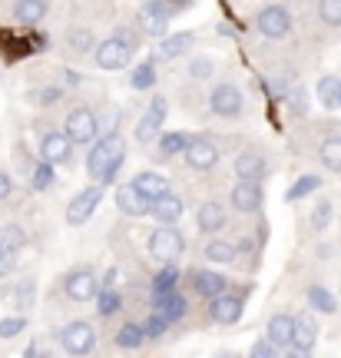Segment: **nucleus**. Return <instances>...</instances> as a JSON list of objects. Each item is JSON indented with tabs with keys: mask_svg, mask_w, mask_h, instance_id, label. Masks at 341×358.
Masks as SVG:
<instances>
[{
	"mask_svg": "<svg viewBox=\"0 0 341 358\" xmlns=\"http://www.w3.org/2000/svg\"><path fill=\"white\" fill-rule=\"evenodd\" d=\"M192 285H196V292H199V295L215 299V295L226 289V279H222L219 272H205V268H203V272H196V275H192Z\"/></svg>",
	"mask_w": 341,
	"mask_h": 358,
	"instance_id": "22",
	"label": "nucleus"
},
{
	"mask_svg": "<svg viewBox=\"0 0 341 358\" xmlns=\"http://www.w3.org/2000/svg\"><path fill=\"white\" fill-rule=\"evenodd\" d=\"M252 355L255 358H272V355H278V345H272V342H255Z\"/></svg>",
	"mask_w": 341,
	"mask_h": 358,
	"instance_id": "43",
	"label": "nucleus"
},
{
	"mask_svg": "<svg viewBox=\"0 0 341 358\" xmlns=\"http://www.w3.org/2000/svg\"><path fill=\"white\" fill-rule=\"evenodd\" d=\"M143 338H146V332H143L139 325H133V322H126V325L119 329V335H116V345L119 348H139L143 345Z\"/></svg>",
	"mask_w": 341,
	"mask_h": 358,
	"instance_id": "33",
	"label": "nucleus"
},
{
	"mask_svg": "<svg viewBox=\"0 0 341 358\" xmlns=\"http://www.w3.org/2000/svg\"><path fill=\"white\" fill-rule=\"evenodd\" d=\"M308 302H312L318 312H335V308H338V302L331 299V292L321 289V285H312V289H308Z\"/></svg>",
	"mask_w": 341,
	"mask_h": 358,
	"instance_id": "34",
	"label": "nucleus"
},
{
	"mask_svg": "<svg viewBox=\"0 0 341 358\" xmlns=\"http://www.w3.org/2000/svg\"><path fill=\"white\" fill-rule=\"evenodd\" d=\"M232 206H235L239 213H255V209L262 206V189H259V182H255V179H242L239 186L232 189Z\"/></svg>",
	"mask_w": 341,
	"mask_h": 358,
	"instance_id": "17",
	"label": "nucleus"
},
{
	"mask_svg": "<svg viewBox=\"0 0 341 358\" xmlns=\"http://www.w3.org/2000/svg\"><path fill=\"white\" fill-rule=\"evenodd\" d=\"M24 243H27V236L20 226H3V229H0V249H3V252H20Z\"/></svg>",
	"mask_w": 341,
	"mask_h": 358,
	"instance_id": "29",
	"label": "nucleus"
},
{
	"mask_svg": "<svg viewBox=\"0 0 341 358\" xmlns=\"http://www.w3.org/2000/svg\"><path fill=\"white\" fill-rule=\"evenodd\" d=\"M179 285V268L173 262H163V272L152 279V295H163V292H173Z\"/></svg>",
	"mask_w": 341,
	"mask_h": 358,
	"instance_id": "27",
	"label": "nucleus"
},
{
	"mask_svg": "<svg viewBox=\"0 0 341 358\" xmlns=\"http://www.w3.org/2000/svg\"><path fill=\"white\" fill-rule=\"evenodd\" d=\"M123 166V140L116 133H106L87 156V173L96 182H113V176Z\"/></svg>",
	"mask_w": 341,
	"mask_h": 358,
	"instance_id": "1",
	"label": "nucleus"
},
{
	"mask_svg": "<svg viewBox=\"0 0 341 358\" xmlns=\"http://www.w3.org/2000/svg\"><path fill=\"white\" fill-rule=\"evenodd\" d=\"M328 219H331V203H321L318 206V213H315V229H325Z\"/></svg>",
	"mask_w": 341,
	"mask_h": 358,
	"instance_id": "44",
	"label": "nucleus"
},
{
	"mask_svg": "<svg viewBox=\"0 0 341 358\" xmlns=\"http://www.w3.org/2000/svg\"><path fill=\"white\" fill-rule=\"evenodd\" d=\"M166 110H169V106H166V100H163V96H156V100H152V106L143 113V120H139V127H136V140L139 143H150L152 136L163 129Z\"/></svg>",
	"mask_w": 341,
	"mask_h": 358,
	"instance_id": "10",
	"label": "nucleus"
},
{
	"mask_svg": "<svg viewBox=\"0 0 341 358\" xmlns=\"http://www.w3.org/2000/svg\"><path fill=\"white\" fill-rule=\"evenodd\" d=\"M13 266H17V252H3V249H0V279L10 275Z\"/></svg>",
	"mask_w": 341,
	"mask_h": 358,
	"instance_id": "42",
	"label": "nucleus"
},
{
	"mask_svg": "<svg viewBox=\"0 0 341 358\" xmlns=\"http://www.w3.org/2000/svg\"><path fill=\"white\" fill-rule=\"evenodd\" d=\"M100 203H103V182L100 186H89V189H83V192H76L70 209H66V222H70V226H83V222L100 209Z\"/></svg>",
	"mask_w": 341,
	"mask_h": 358,
	"instance_id": "5",
	"label": "nucleus"
},
{
	"mask_svg": "<svg viewBox=\"0 0 341 358\" xmlns=\"http://www.w3.org/2000/svg\"><path fill=\"white\" fill-rule=\"evenodd\" d=\"M318 13H321V20L331 27L341 24V0H321L318 3Z\"/></svg>",
	"mask_w": 341,
	"mask_h": 358,
	"instance_id": "37",
	"label": "nucleus"
},
{
	"mask_svg": "<svg viewBox=\"0 0 341 358\" xmlns=\"http://www.w3.org/2000/svg\"><path fill=\"white\" fill-rule=\"evenodd\" d=\"M209 73H212V64H209V60H196V64H192V77L205 80Z\"/></svg>",
	"mask_w": 341,
	"mask_h": 358,
	"instance_id": "45",
	"label": "nucleus"
},
{
	"mask_svg": "<svg viewBox=\"0 0 341 358\" xmlns=\"http://www.w3.org/2000/svg\"><path fill=\"white\" fill-rule=\"evenodd\" d=\"M166 3H173V7H179V3H186V0H166Z\"/></svg>",
	"mask_w": 341,
	"mask_h": 358,
	"instance_id": "51",
	"label": "nucleus"
},
{
	"mask_svg": "<svg viewBox=\"0 0 341 358\" xmlns=\"http://www.w3.org/2000/svg\"><path fill=\"white\" fill-rule=\"evenodd\" d=\"M205 259H209V262H235V245L215 239V243L205 245Z\"/></svg>",
	"mask_w": 341,
	"mask_h": 358,
	"instance_id": "31",
	"label": "nucleus"
},
{
	"mask_svg": "<svg viewBox=\"0 0 341 358\" xmlns=\"http://www.w3.org/2000/svg\"><path fill=\"white\" fill-rule=\"evenodd\" d=\"M24 355H27V358H37V355H43V348H40V345H27Z\"/></svg>",
	"mask_w": 341,
	"mask_h": 358,
	"instance_id": "50",
	"label": "nucleus"
},
{
	"mask_svg": "<svg viewBox=\"0 0 341 358\" xmlns=\"http://www.w3.org/2000/svg\"><path fill=\"white\" fill-rule=\"evenodd\" d=\"M43 17H47V0H20V3L13 7V20H17V24L34 27V24H40Z\"/></svg>",
	"mask_w": 341,
	"mask_h": 358,
	"instance_id": "19",
	"label": "nucleus"
},
{
	"mask_svg": "<svg viewBox=\"0 0 341 358\" xmlns=\"http://www.w3.org/2000/svg\"><path fill=\"white\" fill-rule=\"evenodd\" d=\"M152 306H156V312H159L166 322H179L189 312V302H186L176 289H173V292H163V295H152Z\"/></svg>",
	"mask_w": 341,
	"mask_h": 358,
	"instance_id": "16",
	"label": "nucleus"
},
{
	"mask_svg": "<svg viewBox=\"0 0 341 358\" xmlns=\"http://www.w3.org/2000/svg\"><path fill=\"white\" fill-rule=\"evenodd\" d=\"M30 289H34L30 282H24V285H20V292H17V302H20V306H27V302H30Z\"/></svg>",
	"mask_w": 341,
	"mask_h": 358,
	"instance_id": "47",
	"label": "nucleus"
},
{
	"mask_svg": "<svg viewBox=\"0 0 341 358\" xmlns=\"http://www.w3.org/2000/svg\"><path fill=\"white\" fill-rule=\"evenodd\" d=\"M53 186V163H40L34 169V189H50Z\"/></svg>",
	"mask_w": 341,
	"mask_h": 358,
	"instance_id": "39",
	"label": "nucleus"
},
{
	"mask_svg": "<svg viewBox=\"0 0 341 358\" xmlns=\"http://www.w3.org/2000/svg\"><path fill=\"white\" fill-rule=\"evenodd\" d=\"M212 113L215 116H239L242 110V93L232 83H222V87L212 90Z\"/></svg>",
	"mask_w": 341,
	"mask_h": 358,
	"instance_id": "11",
	"label": "nucleus"
},
{
	"mask_svg": "<svg viewBox=\"0 0 341 358\" xmlns=\"http://www.w3.org/2000/svg\"><path fill=\"white\" fill-rule=\"evenodd\" d=\"M318 186H321V179H318V176H302V179H298V182H295V186L289 189V199L295 203V199H302V196H308V192H315Z\"/></svg>",
	"mask_w": 341,
	"mask_h": 358,
	"instance_id": "36",
	"label": "nucleus"
},
{
	"mask_svg": "<svg viewBox=\"0 0 341 358\" xmlns=\"http://www.w3.org/2000/svg\"><path fill=\"white\" fill-rule=\"evenodd\" d=\"M212 319L215 322H222V325H232V322H239L242 319V299L239 295H215L212 299Z\"/></svg>",
	"mask_w": 341,
	"mask_h": 358,
	"instance_id": "18",
	"label": "nucleus"
},
{
	"mask_svg": "<svg viewBox=\"0 0 341 358\" xmlns=\"http://www.w3.org/2000/svg\"><path fill=\"white\" fill-rule=\"evenodd\" d=\"M318 156H321V163H325L328 169L341 173V136H331V140L321 143V150H318Z\"/></svg>",
	"mask_w": 341,
	"mask_h": 358,
	"instance_id": "28",
	"label": "nucleus"
},
{
	"mask_svg": "<svg viewBox=\"0 0 341 358\" xmlns=\"http://www.w3.org/2000/svg\"><path fill=\"white\" fill-rule=\"evenodd\" d=\"M156 83V66L152 64H143L133 70V90H150Z\"/></svg>",
	"mask_w": 341,
	"mask_h": 358,
	"instance_id": "35",
	"label": "nucleus"
},
{
	"mask_svg": "<svg viewBox=\"0 0 341 358\" xmlns=\"http://www.w3.org/2000/svg\"><path fill=\"white\" fill-rule=\"evenodd\" d=\"M96 292H100V282L89 268H76L66 275V295L73 302H89V299H96Z\"/></svg>",
	"mask_w": 341,
	"mask_h": 358,
	"instance_id": "6",
	"label": "nucleus"
},
{
	"mask_svg": "<svg viewBox=\"0 0 341 358\" xmlns=\"http://www.w3.org/2000/svg\"><path fill=\"white\" fill-rule=\"evenodd\" d=\"M57 96H60V90H47V93H40V100L43 103H53Z\"/></svg>",
	"mask_w": 341,
	"mask_h": 358,
	"instance_id": "48",
	"label": "nucleus"
},
{
	"mask_svg": "<svg viewBox=\"0 0 341 358\" xmlns=\"http://www.w3.org/2000/svg\"><path fill=\"white\" fill-rule=\"evenodd\" d=\"M166 325H169V322H166L163 315L156 312V315H150V319H146V325H143V332L150 335V338H159V335L166 332Z\"/></svg>",
	"mask_w": 341,
	"mask_h": 358,
	"instance_id": "41",
	"label": "nucleus"
},
{
	"mask_svg": "<svg viewBox=\"0 0 341 358\" xmlns=\"http://www.w3.org/2000/svg\"><path fill=\"white\" fill-rule=\"evenodd\" d=\"M60 342H64L66 355H89L96 348V332H93V325H87V322H70L64 332H60Z\"/></svg>",
	"mask_w": 341,
	"mask_h": 358,
	"instance_id": "3",
	"label": "nucleus"
},
{
	"mask_svg": "<svg viewBox=\"0 0 341 358\" xmlns=\"http://www.w3.org/2000/svg\"><path fill=\"white\" fill-rule=\"evenodd\" d=\"M291 352H295V355H312V352H315V329H312V325L295 322V332H291Z\"/></svg>",
	"mask_w": 341,
	"mask_h": 358,
	"instance_id": "23",
	"label": "nucleus"
},
{
	"mask_svg": "<svg viewBox=\"0 0 341 358\" xmlns=\"http://www.w3.org/2000/svg\"><path fill=\"white\" fill-rule=\"evenodd\" d=\"M291 332H295V319L291 315H272L268 322V342L278 348L291 345Z\"/></svg>",
	"mask_w": 341,
	"mask_h": 358,
	"instance_id": "20",
	"label": "nucleus"
},
{
	"mask_svg": "<svg viewBox=\"0 0 341 358\" xmlns=\"http://www.w3.org/2000/svg\"><path fill=\"white\" fill-rule=\"evenodd\" d=\"M259 30L266 34V37L278 40V37H289L291 30V17L285 7H266V10L259 13Z\"/></svg>",
	"mask_w": 341,
	"mask_h": 358,
	"instance_id": "8",
	"label": "nucleus"
},
{
	"mask_svg": "<svg viewBox=\"0 0 341 358\" xmlns=\"http://www.w3.org/2000/svg\"><path fill=\"white\" fill-rule=\"evenodd\" d=\"M133 186H136L146 199H156V196H163L166 189H169V182H166V176H159V173H139L136 179H133Z\"/></svg>",
	"mask_w": 341,
	"mask_h": 358,
	"instance_id": "21",
	"label": "nucleus"
},
{
	"mask_svg": "<svg viewBox=\"0 0 341 358\" xmlns=\"http://www.w3.org/2000/svg\"><path fill=\"white\" fill-rule=\"evenodd\" d=\"M133 60V40L129 37H110L96 47V64L103 70H119Z\"/></svg>",
	"mask_w": 341,
	"mask_h": 358,
	"instance_id": "2",
	"label": "nucleus"
},
{
	"mask_svg": "<svg viewBox=\"0 0 341 358\" xmlns=\"http://www.w3.org/2000/svg\"><path fill=\"white\" fill-rule=\"evenodd\" d=\"M10 189H13V182H10V176L0 169V199H7L10 196Z\"/></svg>",
	"mask_w": 341,
	"mask_h": 358,
	"instance_id": "46",
	"label": "nucleus"
},
{
	"mask_svg": "<svg viewBox=\"0 0 341 358\" xmlns=\"http://www.w3.org/2000/svg\"><path fill=\"white\" fill-rule=\"evenodd\" d=\"M338 96H341V83H338Z\"/></svg>",
	"mask_w": 341,
	"mask_h": 358,
	"instance_id": "52",
	"label": "nucleus"
},
{
	"mask_svg": "<svg viewBox=\"0 0 341 358\" xmlns=\"http://www.w3.org/2000/svg\"><path fill=\"white\" fill-rule=\"evenodd\" d=\"M338 77H321V83H318V100H321V106L325 110H338L341 106V96H338Z\"/></svg>",
	"mask_w": 341,
	"mask_h": 358,
	"instance_id": "26",
	"label": "nucleus"
},
{
	"mask_svg": "<svg viewBox=\"0 0 341 358\" xmlns=\"http://www.w3.org/2000/svg\"><path fill=\"white\" fill-rule=\"evenodd\" d=\"M27 329V319L24 315H10V319H0V338H13Z\"/></svg>",
	"mask_w": 341,
	"mask_h": 358,
	"instance_id": "38",
	"label": "nucleus"
},
{
	"mask_svg": "<svg viewBox=\"0 0 341 358\" xmlns=\"http://www.w3.org/2000/svg\"><path fill=\"white\" fill-rule=\"evenodd\" d=\"M119 308V295L113 289H100V315H113Z\"/></svg>",
	"mask_w": 341,
	"mask_h": 358,
	"instance_id": "40",
	"label": "nucleus"
},
{
	"mask_svg": "<svg viewBox=\"0 0 341 358\" xmlns=\"http://www.w3.org/2000/svg\"><path fill=\"white\" fill-rule=\"evenodd\" d=\"M73 43H76V47H89V34H76Z\"/></svg>",
	"mask_w": 341,
	"mask_h": 358,
	"instance_id": "49",
	"label": "nucleus"
},
{
	"mask_svg": "<svg viewBox=\"0 0 341 358\" xmlns=\"http://www.w3.org/2000/svg\"><path fill=\"white\" fill-rule=\"evenodd\" d=\"M235 173H239V179H255L259 182V176L266 173V159L259 153H242L235 159Z\"/></svg>",
	"mask_w": 341,
	"mask_h": 358,
	"instance_id": "25",
	"label": "nucleus"
},
{
	"mask_svg": "<svg viewBox=\"0 0 341 358\" xmlns=\"http://www.w3.org/2000/svg\"><path fill=\"white\" fill-rule=\"evenodd\" d=\"M70 136L66 133H47L43 140H40V156H43V163H66L70 159Z\"/></svg>",
	"mask_w": 341,
	"mask_h": 358,
	"instance_id": "12",
	"label": "nucleus"
},
{
	"mask_svg": "<svg viewBox=\"0 0 341 358\" xmlns=\"http://www.w3.org/2000/svg\"><path fill=\"white\" fill-rule=\"evenodd\" d=\"M189 146V136L186 133H166L163 140H159V150H163V159H169V156H179L182 150Z\"/></svg>",
	"mask_w": 341,
	"mask_h": 358,
	"instance_id": "30",
	"label": "nucleus"
},
{
	"mask_svg": "<svg viewBox=\"0 0 341 358\" xmlns=\"http://www.w3.org/2000/svg\"><path fill=\"white\" fill-rule=\"evenodd\" d=\"M116 206H119L126 216H146L152 203L136 189V186H133V182H129V186H119V189H116Z\"/></svg>",
	"mask_w": 341,
	"mask_h": 358,
	"instance_id": "15",
	"label": "nucleus"
},
{
	"mask_svg": "<svg viewBox=\"0 0 341 358\" xmlns=\"http://www.w3.org/2000/svg\"><path fill=\"white\" fill-rule=\"evenodd\" d=\"M150 213H152L156 219H159L163 226H173V222H179V219H182V199H179V196H173V192L166 189L163 196H156V199H152Z\"/></svg>",
	"mask_w": 341,
	"mask_h": 358,
	"instance_id": "14",
	"label": "nucleus"
},
{
	"mask_svg": "<svg viewBox=\"0 0 341 358\" xmlns=\"http://www.w3.org/2000/svg\"><path fill=\"white\" fill-rule=\"evenodd\" d=\"M226 226V209L219 203H205L203 209H199V229L203 232H219Z\"/></svg>",
	"mask_w": 341,
	"mask_h": 358,
	"instance_id": "24",
	"label": "nucleus"
},
{
	"mask_svg": "<svg viewBox=\"0 0 341 358\" xmlns=\"http://www.w3.org/2000/svg\"><path fill=\"white\" fill-rule=\"evenodd\" d=\"M139 27H143V34H150V37H163L166 27H169V7H166L163 0L146 3V7L139 10Z\"/></svg>",
	"mask_w": 341,
	"mask_h": 358,
	"instance_id": "7",
	"label": "nucleus"
},
{
	"mask_svg": "<svg viewBox=\"0 0 341 358\" xmlns=\"http://www.w3.org/2000/svg\"><path fill=\"white\" fill-rule=\"evenodd\" d=\"M189 43H192L189 34H179V37H169V40H163V47H159V57H163V60H173V57H179V53H186V50H189Z\"/></svg>",
	"mask_w": 341,
	"mask_h": 358,
	"instance_id": "32",
	"label": "nucleus"
},
{
	"mask_svg": "<svg viewBox=\"0 0 341 358\" xmlns=\"http://www.w3.org/2000/svg\"><path fill=\"white\" fill-rule=\"evenodd\" d=\"M182 232H176L173 226H163V229H156L150 236V252L156 262H173V259H179V252H182Z\"/></svg>",
	"mask_w": 341,
	"mask_h": 358,
	"instance_id": "4",
	"label": "nucleus"
},
{
	"mask_svg": "<svg viewBox=\"0 0 341 358\" xmlns=\"http://www.w3.org/2000/svg\"><path fill=\"white\" fill-rule=\"evenodd\" d=\"M182 156H186V163H189L192 169H212L215 159H219V150H215L209 140H189V146L182 150Z\"/></svg>",
	"mask_w": 341,
	"mask_h": 358,
	"instance_id": "13",
	"label": "nucleus"
},
{
	"mask_svg": "<svg viewBox=\"0 0 341 358\" xmlns=\"http://www.w3.org/2000/svg\"><path fill=\"white\" fill-rule=\"evenodd\" d=\"M66 136L70 143H89L96 136V116L89 110H73L66 116Z\"/></svg>",
	"mask_w": 341,
	"mask_h": 358,
	"instance_id": "9",
	"label": "nucleus"
}]
</instances>
